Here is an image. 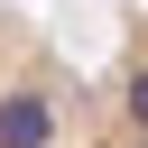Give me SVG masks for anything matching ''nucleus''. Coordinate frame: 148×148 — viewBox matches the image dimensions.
I'll return each mask as SVG.
<instances>
[{
	"mask_svg": "<svg viewBox=\"0 0 148 148\" xmlns=\"http://www.w3.org/2000/svg\"><path fill=\"white\" fill-rule=\"evenodd\" d=\"M46 130H56V120H46L37 92H9V102H0V148H46Z\"/></svg>",
	"mask_w": 148,
	"mask_h": 148,
	"instance_id": "obj_1",
	"label": "nucleus"
},
{
	"mask_svg": "<svg viewBox=\"0 0 148 148\" xmlns=\"http://www.w3.org/2000/svg\"><path fill=\"white\" fill-rule=\"evenodd\" d=\"M130 120H139V130H148V65H139V74H130Z\"/></svg>",
	"mask_w": 148,
	"mask_h": 148,
	"instance_id": "obj_2",
	"label": "nucleus"
},
{
	"mask_svg": "<svg viewBox=\"0 0 148 148\" xmlns=\"http://www.w3.org/2000/svg\"><path fill=\"white\" fill-rule=\"evenodd\" d=\"M139 148H148V139H139Z\"/></svg>",
	"mask_w": 148,
	"mask_h": 148,
	"instance_id": "obj_3",
	"label": "nucleus"
}]
</instances>
